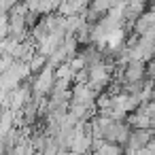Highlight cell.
<instances>
[{"label": "cell", "mask_w": 155, "mask_h": 155, "mask_svg": "<svg viewBox=\"0 0 155 155\" xmlns=\"http://www.w3.org/2000/svg\"><path fill=\"white\" fill-rule=\"evenodd\" d=\"M149 142H153V130H132V134H130V138H127V142H125L123 149H127V151H140Z\"/></svg>", "instance_id": "1"}, {"label": "cell", "mask_w": 155, "mask_h": 155, "mask_svg": "<svg viewBox=\"0 0 155 155\" xmlns=\"http://www.w3.org/2000/svg\"><path fill=\"white\" fill-rule=\"evenodd\" d=\"M153 28H155V13L151 9H147L140 17H136L132 21V34H136V36H142L144 32H149Z\"/></svg>", "instance_id": "2"}, {"label": "cell", "mask_w": 155, "mask_h": 155, "mask_svg": "<svg viewBox=\"0 0 155 155\" xmlns=\"http://www.w3.org/2000/svg\"><path fill=\"white\" fill-rule=\"evenodd\" d=\"M28 70H30V74H38L45 66H47V58H43V55H38V53H34L30 60H28Z\"/></svg>", "instance_id": "3"}, {"label": "cell", "mask_w": 155, "mask_h": 155, "mask_svg": "<svg viewBox=\"0 0 155 155\" xmlns=\"http://www.w3.org/2000/svg\"><path fill=\"white\" fill-rule=\"evenodd\" d=\"M13 130V113L11 110H2L0 113V138L7 136Z\"/></svg>", "instance_id": "4"}, {"label": "cell", "mask_w": 155, "mask_h": 155, "mask_svg": "<svg viewBox=\"0 0 155 155\" xmlns=\"http://www.w3.org/2000/svg\"><path fill=\"white\" fill-rule=\"evenodd\" d=\"M85 155H96V153H85Z\"/></svg>", "instance_id": "5"}]
</instances>
